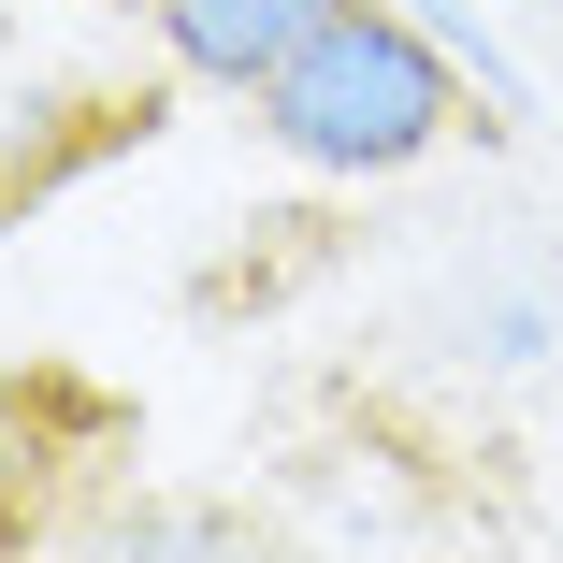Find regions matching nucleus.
<instances>
[{
	"mask_svg": "<svg viewBox=\"0 0 563 563\" xmlns=\"http://www.w3.org/2000/svg\"><path fill=\"white\" fill-rule=\"evenodd\" d=\"M261 117H275V145L318 159V174H390V159H419V145L448 131V58H433L405 15H376V0H332L318 44L261 87Z\"/></svg>",
	"mask_w": 563,
	"mask_h": 563,
	"instance_id": "1",
	"label": "nucleus"
},
{
	"mask_svg": "<svg viewBox=\"0 0 563 563\" xmlns=\"http://www.w3.org/2000/svg\"><path fill=\"white\" fill-rule=\"evenodd\" d=\"M318 15H332V0H159L174 58L217 73V87H275V73L318 44Z\"/></svg>",
	"mask_w": 563,
	"mask_h": 563,
	"instance_id": "2",
	"label": "nucleus"
}]
</instances>
